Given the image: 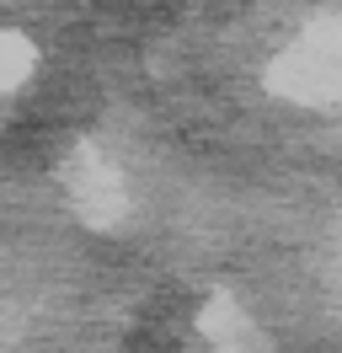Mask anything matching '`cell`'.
<instances>
[{
	"instance_id": "cell-1",
	"label": "cell",
	"mask_w": 342,
	"mask_h": 353,
	"mask_svg": "<svg viewBox=\"0 0 342 353\" xmlns=\"http://www.w3.org/2000/svg\"><path fill=\"white\" fill-rule=\"evenodd\" d=\"M273 91L294 102H342V27L299 38L273 65Z\"/></svg>"
},
{
	"instance_id": "cell-2",
	"label": "cell",
	"mask_w": 342,
	"mask_h": 353,
	"mask_svg": "<svg viewBox=\"0 0 342 353\" xmlns=\"http://www.w3.org/2000/svg\"><path fill=\"white\" fill-rule=\"evenodd\" d=\"M70 193H75V209L86 214V225H118L128 209V188L123 176H118V166L107 161L97 145H81L75 150V161H70Z\"/></svg>"
},
{
	"instance_id": "cell-3",
	"label": "cell",
	"mask_w": 342,
	"mask_h": 353,
	"mask_svg": "<svg viewBox=\"0 0 342 353\" xmlns=\"http://www.w3.org/2000/svg\"><path fill=\"white\" fill-rule=\"evenodd\" d=\"M203 332H209L214 353H256V332H252V321L241 316V305H235L230 294H214L209 300Z\"/></svg>"
},
{
	"instance_id": "cell-4",
	"label": "cell",
	"mask_w": 342,
	"mask_h": 353,
	"mask_svg": "<svg viewBox=\"0 0 342 353\" xmlns=\"http://www.w3.org/2000/svg\"><path fill=\"white\" fill-rule=\"evenodd\" d=\"M32 65H38L32 43L17 38V32H0V91H17L21 81L32 75Z\"/></svg>"
}]
</instances>
